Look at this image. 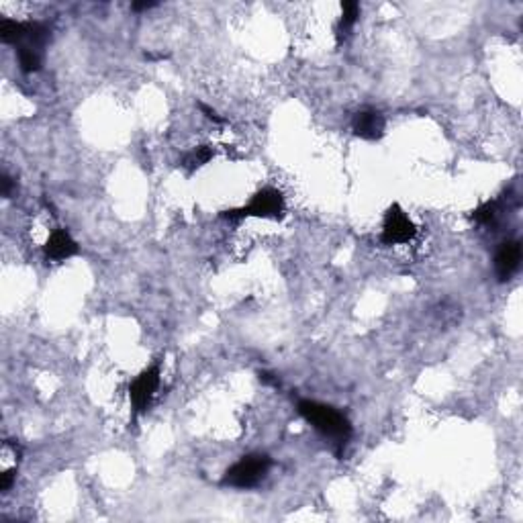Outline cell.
<instances>
[{"mask_svg":"<svg viewBox=\"0 0 523 523\" xmlns=\"http://www.w3.org/2000/svg\"><path fill=\"white\" fill-rule=\"evenodd\" d=\"M297 409L298 413L305 417V421L311 423L321 436L332 439V444L335 446V454L342 456L349 436H352V425H349L348 417L332 405L307 401V399L298 401Z\"/></svg>","mask_w":523,"mask_h":523,"instance_id":"1","label":"cell"},{"mask_svg":"<svg viewBox=\"0 0 523 523\" xmlns=\"http://www.w3.org/2000/svg\"><path fill=\"white\" fill-rule=\"evenodd\" d=\"M286 213V203L282 192L276 189H262L252 196V201L237 207V209H229L221 213V217L227 221H242L247 217H256V219H282Z\"/></svg>","mask_w":523,"mask_h":523,"instance_id":"2","label":"cell"},{"mask_svg":"<svg viewBox=\"0 0 523 523\" xmlns=\"http://www.w3.org/2000/svg\"><path fill=\"white\" fill-rule=\"evenodd\" d=\"M272 466L270 456L266 454H249L237 460L233 466H229L221 478L223 487L231 488H254L266 478V474Z\"/></svg>","mask_w":523,"mask_h":523,"instance_id":"3","label":"cell"},{"mask_svg":"<svg viewBox=\"0 0 523 523\" xmlns=\"http://www.w3.org/2000/svg\"><path fill=\"white\" fill-rule=\"evenodd\" d=\"M415 235H417V227L409 219V215L399 205L388 207L386 215H384L381 242L384 245L409 244L415 240Z\"/></svg>","mask_w":523,"mask_h":523,"instance_id":"4","label":"cell"},{"mask_svg":"<svg viewBox=\"0 0 523 523\" xmlns=\"http://www.w3.org/2000/svg\"><path fill=\"white\" fill-rule=\"evenodd\" d=\"M159 376H162V370L159 364L145 368L140 376L133 378V383L129 384V399H131V407H133V415L137 417L141 413L147 411L150 403L156 395L157 386H159Z\"/></svg>","mask_w":523,"mask_h":523,"instance_id":"5","label":"cell"},{"mask_svg":"<svg viewBox=\"0 0 523 523\" xmlns=\"http://www.w3.org/2000/svg\"><path fill=\"white\" fill-rule=\"evenodd\" d=\"M522 266V244L517 240H507L495 254V272L499 282H507Z\"/></svg>","mask_w":523,"mask_h":523,"instance_id":"6","label":"cell"},{"mask_svg":"<svg viewBox=\"0 0 523 523\" xmlns=\"http://www.w3.org/2000/svg\"><path fill=\"white\" fill-rule=\"evenodd\" d=\"M384 127H386L384 117L378 113V111H372V108H366V111L356 113V115H354V121H352L354 133H356L360 140L366 141L381 140L384 135Z\"/></svg>","mask_w":523,"mask_h":523,"instance_id":"7","label":"cell"},{"mask_svg":"<svg viewBox=\"0 0 523 523\" xmlns=\"http://www.w3.org/2000/svg\"><path fill=\"white\" fill-rule=\"evenodd\" d=\"M80 252L78 244L74 242L70 233L66 229H53L50 240L43 245V254H45V260L52 262H62L74 258L76 254Z\"/></svg>","mask_w":523,"mask_h":523,"instance_id":"8","label":"cell"},{"mask_svg":"<svg viewBox=\"0 0 523 523\" xmlns=\"http://www.w3.org/2000/svg\"><path fill=\"white\" fill-rule=\"evenodd\" d=\"M29 29H31V21L23 23V21H15V18H2L0 21V39H2V43H9V45H23L29 37Z\"/></svg>","mask_w":523,"mask_h":523,"instance_id":"9","label":"cell"},{"mask_svg":"<svg viewBox=\"0 0 523 523\" xmlns=\"http://www.w3.org/2000/svg\"><path fill=\"white\" fill-rule=\"evenodd\" d=\"M358 17H360V4L354 2V0H346L342 4V18H339V25H337V41L339 43L352 31V27L356 25Z\"/></svg>","mask_w":523,"mask_h":523,"instance_id":"10","label":"cell"},{"mask_svg":"<svg viewBox=\"0 0 523 523\" xmlns=\"http://www.w3.org/2000/svg\"><path fill=\"white\" fill-rule=\"evenodd\" d=\"M215 156V150L210 147V145H201V147H196V150H192L189 152L184 159H182V166L189 170V172H194V170H198V168H203L205 164H209L210 159Z\"/></svg>","mask_w":523,"mask_h":523,"instance_id":"11","label":"cell"},{"mask_svg":"<svg viewBox=\"0 0 523 523\" xmlns=\"http://www.w3.org/2000/svg\"><path fill=\"white\" fill-rule=\"evenodd\" d=\"M18 66L25 74H33L41 68V53L29 47V45H18Z\"/></svg>","mask_w":523,"mask_h":523,"instance_id":"12","label":"cell"},{"mask_svg":"<svg viewBox=\"0 0 523 523\" xmlns=\"http://www.w3.org/2000/svg\"><path fill=\"white\" fill-rule=\"evenodd\" d=\"M497 217H499V203L497 201H487L478 209L472 210V219L478 225H490V223H495Z\"/></svg>","mask_w":523,"mask_h":523,"instance_id":"13","label":"cell"},{"mask_svg":"<svg viewBox=\"0 0 523 523\" xmlns=\"http://www.w3.org/2000/svg\"><path fill=\"white\" fill-rule=\"evenodd\" d=\"M15 476H17V471H6L2 476H0V490H2V493H6L9 488L13 487Z\"/></svg>","mask_w":523,"mask_h":523,"instance_id":"14","label":"cell"},{"mask_svg":"<svg viewBox=\"0 0 523 523\" xmlns=\"http://www.w3.org/2000/svg\"><path fill=\"white\" fill-rule=\"evenodd\" d=\"M0 182H2V196L11 198V196H13V192H15V184H13V178H11L9 174H2Z\"/></svg>","mask_w":523,"mask_h":523,"instance_id":"15","label":"cell"},{"mask_svg":"<svg viewBox=\"0 0 523 523\" xmlns=\"http://www.w3.org/2000/svg\"><path fill=\"white\" fill-rule=\"evenodd\" d=\"M198 106H201V111L205 113V117H207V119H210V121H215V123H223V119H221V117H219V115L210 108V106H207V105H198Z\"/></svg>","mask_w":523,"mask_h":523,"instance_id":"16","label":"cell"},{"mask_svg":"<svg viewBox=\"0 0 523 523\" xmlns=\"http://www.w3.org/2000/svg\"><path fill=\"white\" fill-rule=\"evenodd\" d=\"M157 6V2H133L131 4V9L135 11V13H140V11H150V9H154Z\"/></svg>","mask_w":523,"mask_h":523,"instance_id":"17","label":"cell"},{"mask_svg":"<svg viewBox=\"0 0 523 523\" xmlns=\"http://www.w3.org/2000/svg\"><path fill=\"white\" fill-rule=\"evenodd\" d=\"M260 381L266 384H274V386H280L279 378H272V374H268V372H260Z\"/></svg>","mask_w":523,"mask_h":523,"instance_id":"18","label":"cell"}]
</instances>
